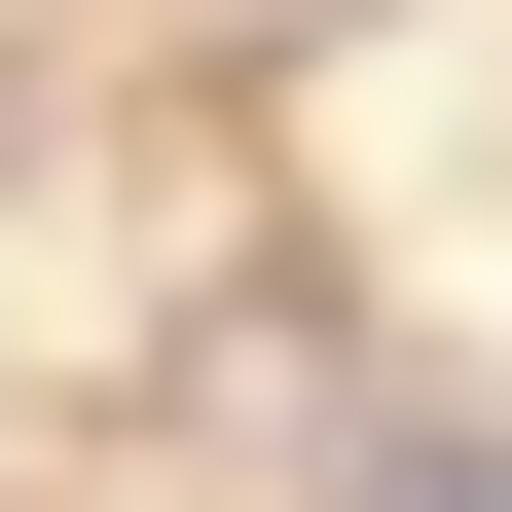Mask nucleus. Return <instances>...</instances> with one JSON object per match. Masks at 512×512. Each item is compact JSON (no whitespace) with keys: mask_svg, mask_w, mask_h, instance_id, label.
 Returning a JSON list of instances; mask_svg holds the SVG:
<instances>
[{"mask_svg":"<svg viewBox=\"0 0 512 512\" xmlns=\"http://www.w3.org/2000/svg\"><path fill=\"white\" fill-rule=\"evenodd\" d=\"M330 512H512V403H330Z\"/></svg>","mask_w":512,"mask_h":512,"instance_id":"f257e3e1","label":"nucleus"}]
</instances>
